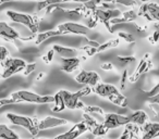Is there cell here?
Here are the masks:
<instances>
[{
    "instance_id": "28",
    "label": "cell",
    "mask_w": 159,
    "mask_h": 139,
    "mask_svg": "<svg viewBox=\"0 0 159 139\" xmlns=\"http://www.w3.org/2000/svg\"><path fill=\"white\" fill-rule=\"evenodd\" d=\"M125 127H128L129 129L132 132L133 137L135 139H141V134H142V128L139 125H136V124H132V123H129L125 125Z\"/></svg>"
},
{
    "instance_id": "49",
    "label": "cell",
    "mask_w": 159,
    "mask_h": 139,
    "mask_svg": "<svg viewBox=\"0 0 159 139\" xmlns=\"http://www.w3.org/2000/svg\"><path fill=\"white\" fill-rule=\"evenodd\" d=\"M139 1H142V2H148L150 0H139Z\"/></svg>"
},
{
    "instance_id": "31",
    "label": "cell",
    "mask_w": 159,
    "mask_h": 139,
    "mask_svg": "<svg viewBox=\"0 0 159 139\" xmlns=\"http://www.w3.org/2000/svg\"><path fill=\"white\" fill-rule=\"evenodd\" d=\"M118 37L122 38L124 41L129 42V44L134 42V38H133V36L130 35V34H128V33H125V32H119V33H118Z\"/></svg>"
},
{
    "instance_id": "20",
    "label": "cell",
    "mask_w": 159,
    "mask_h": 139,
    "mask_svg": "<svg viewBox=\"0 0 159 139\" xmlns=\"http://www.w3.org/2000/svg\"><path fill=\"white\" fill-rule=\"evenodd\" d=\"M57 36H61V33H60L58 29H53V31H47V32H44V33H39V34L36 35L35 44H36V46H39V45L43 44L45 40L49 39V38H52V37H57Z\"/></svg>"
},
{
    "instance_id": "23",
    "label": "cell",
    "mask_w": 159,
    "mask_h": 139,
    "mask_svg": "<svg viewBox=\"0 0 159 139\" xmlns=\"http://www.w3.org/2000/svg\"><path fill=\"white\" fill-rule=\"evenodd\" d=\"M66 108L64 106V101L62 99V96L60 95V93H57L55 96H53V106L51 108V110L53 112H61L63 111Z\"/></svg>"
},
{
    "instance_id": "27",
    "label": "cell",
    "mask_w": 159,
    "mask_h": 139,
    "mask_svg": "<svg viewBox=\"0 0 159 139\" xmlns=\"http://www.w3.org/2000/svg\"><path fill=\"white\" fill-rule=\"evenodd\" d=\"M108 128L105 126V124L102 123V124H99L98 123L97 125L95 126V127L93 128V129L91 130V132L94 135V136H97V137H99V136H104V135H106L107 132H108Z\"/></svg>"
},
{
    "instance_id": "17",
    "label": "cell",
    "mask_w": 159,
    "mask_h": 139,
    "mask_svg": "<svg viewBox=\"0 0 159 139\" xmlns=\"http://www.w3.org/2000/svg\"><path fill=\"white\" fill-rule=\"evenodd\" d=\"M139 18V14L134 11V10H129V11H125L121 14L118 18H115L110 21L111 25L115 24H121V23H129V22H133L136 19Z\"/></svg>"
},
{
    "instance_id": "22",
    "label": "cell",
    "mask_w": 159,
    "mask_h": 139,
    "mask_svg": "<svg viewBox=\"0 0 159 139\" xmlns=\"http://www.w3.org/2000/svg\"><path fill=\"white\" fill-rule=\"evenodd\" d=\"M0 139H20V137L7 125H0Z\"/></svg>"
},
{
    "instance_id": "25",
    "label": "cell",
    "mask_w": 159,
    "mask_h": 139,
    "mask_svg": "<svg viewBox=\"0 0 159 139\" xmlns=\"http://www.w3.org/2000/svg\"><path fill=\"white\" fill-rule=\"evenodd\" d=\"M56 3H64L61 0H39L37 2V11H43V10H47L50 6L56 5Z\"/></svg>"
},
{
    "instance_id": "6",
    "label": "cell",
    "mask_w": 159,
    "mask_h": 139,
    "mask_svg": "<svg viewBox=\"0 0 159 139\" xmlns=\"http://www.w3.org/2000/svg\"><path fill=\"white\" fill-rule=\"evenodd\" d=\"M93 13L96 15L98 22L102 23L106 26L109 33H113V28L112 25L110 24V21L122 14L121 11H119L117 9H107V8L106 9L105 8H97V10L95 12H93Z\"/></svg>"
},
{
    "instance_id": "50",
    "label": "cell",
    "mask_w": 159,
    "mask_h": 139,
    "mask_svg": "<svg viewBox=\"0 0 159 139\" xmlns=\"http://www.w3.org/2000/svg\"><path fill=\"white\" fill-rule=\"evenodd\" d=\"M36 139H46V138H36Z\"/></svg>"
},
{
    "instance_id": "30",
    "label": "cell",
    "mask_w": 159,
    "mask_h": 139,
    "mask_svg": "<svg viewBox=\"0 0 159 139\" xmlns=\"http://www.w3.org/2000/svg\"><path fill=\"white\" fill-rule=\"evenodd\" d=\"M83 110H84V112L89 113V114H91V113H94V114H99V115H102V116H106V113H105L104 110H102V108H99V106H85Z\"/></svg>"
},
{
    "instance_id": "39",
    "label": "cell",
    "mask_w": 159,
    "mask_h": 139,
    "mask_svg": "<svg viewBox=\"0 0 159 139\" xmlns=\"http://www.w3.org/2000/svg\"><path fill=\"white\" fill-rule=\"evenodd\" d=\"M35 70H36V63H30V64H27L26 67H25V70H24V75L25 76L30 75V74L33 73V72L35 71Z\"/></svg>"
},
{
    "instance_id": "2",
    "label": "cell",
    "mask_w": 159,
    "mask_h": 139,
    "mask_svg": "<svg viewBox=\"0 0 159 139\" xmlns=\"http://www.w3.org/2000/svg\"><path fill=\"white\" fill-rule=\"evenodd\" d=\"M11 98L19 102H30V103H52L53 96H42L38 93H34L27 90H19L11 95Z\"/></svg>"
},
{
    "instance_id": "19",
    "label": "cell",
    "mask_w": 159,
    "mask_h": 139,
    "mask_svg": "<svg viewBox=\"0 0 159 139\" xmlns=\"http://www.w3.org/2000/svg\"><path fill=\"white\" fill-rule=\"evenodd\" d=\"M148 121V115L146 114L145 111L143 110H137L130 116V123L136 124V125H145Z\"/></svg>"
},
{
    "instance_id": "24",
    "label": "cell",
    "mask_w": 159,
    "mask_h": 139,
    "mask_svg": "<svg viewBox=\"0 0 159 139\" xmlns=\"http://www.w3.org/2000/svg\"><path fill=\"white\" fill-rule=\"evenodd\" d=\"M120 44V38H113V39H110L108 40L107 42L105 44H100V46L97 48V53L99 52H104L105 50H108V49H112V48H116L118 47Z\"/></svg>"
},
{
    "instance_id": "46",
    "label": "cell",
    "mask_w": 159,
    "mask_h": 139,
    "mask_svg": "<svg viewBox=\"0 0 159 139\" xmlns=\"http://www.w3.org/2000/svg\"><path fill=\"white\" fill-rule=\"evenodd\" d=\"M62 2H68V1H73V2H85L87 0H61Z\"/></svg>"
},
{
    "instance_id": "18",
    "label": "cell",
    "mask_w": 159,
    "mask_h": 139,
    "mask_svg": "<svg viewBox=\"0 0 159 139\" xmlns=\"http://www.w3.org/2000/svg\"><path fill=\"white\" fill-rule=\"evenodd\" d=\"M81 64L79 58H62V71L66 73H72L74 70H76Z\"/></svg>"
},
{
    "instance_id": "44",
    "label": "cell",
    "mask_w": 159,
    "mask_h": 139,
    "mask_svg": "<svg viewBox=\"0 0 159 139\" xmlns=\"http://www.w3.org/2000/svg\"><path fill=\"white\" fill-rule=\"evenodd\" d=\"M147 101L150 102V103H154V104H159V93L152 96V97H148Z\"/></svg>"
},
{
    "instance_id": "10",
    "label": "cell",
    "mask_w": 159,
    "mask_h": 139,
    "mask_svg": "<svg viewBox=\"0 0 159 139\" xmlns=\"http://www.w3.org/2000/svg\"><path fill=\"white\" fill-rule=\"evenodd\" d=\"M130 123V117L125 115L117 114V113H108L105 117V126L108 129L112 128H118L120 126H125L126 124Z\"/></svg>"
},
{
    "instance_id": "1",
    "label": "cell",
    "mask_w": 159,
    "mask_h": 139,
    "mask_svg": "<svg viewBox=\"0 0 159 139\" xmlns=\"http://www.w3.org/2000/svg\"><path fill=\"white\" fill-rule=\"evenodd\" d=\"M92 87L87 86L82 88L81 90L76 91V93H70L66 90H60V95L62 96V99L64 101V106L66 109L70 110H80V109H84V103L82 101H80V98L84 97V96H89L92 93Z\"/></svg>"
},
{
    "instance_id": "13",
    "label": "cell",
    "mask_w": 159,
    "mask_h": 139,
    "mask_svg": "<svg viewBox=\"0 0 159 139\" xmlns=\"http://www.w3.org/2000/svg\"><path fill=\"white\" fill-rule=\"evenodd\" d=\"M89 128H87V125L85 124V122H81V123H77L71 128L70 130L66 132L64 134L59 135L57 136L55 139H76L77 137H80L81 135H83L85 132H87Z\"/></svg>"
},
{
    "instance_id": "12",
    "label": "cell",
    "mask_w": 159,
    "mask_h": 139,
    "mask_svg": "<svg viewBox=\"0 0 159 139\" xmlns=\"http://www.w3.org/2000/svg\"><path fill=\"white\" fill-rule=\"evenodd\" d=\"M93 91L95 93H97L98 96L106 99L110 100L111 98H113L116 95L120 93V91L117 89V87H115L113 85L110 84H104V83H99L94 87Z\"/></svg>"
},
{
    "instance_id": "33",
    "label": "cell",
    "mask_w": 159,
    "mask_h": 139,
    "mask_svg": "<svg viewBox=\"0 0 159 139\" xmlns=\"http://www.w3.org/2000/svg\"><path fill=\"white\" fill-rule=\"evenodd\" d=\"M97 23H98V20H97V18H96V15L94 13H92L91 15H89V22H87V27H89V29L94 28V27H96Z\"/></svg>"
},
{
    "instance_id": "8",
    "label": "cell",
    "mask_w": 159,
    "mask_h": 139,
    "mask_svg": "<svg viewBox=\"0 0 159 139\" xmlns=\"http://www.w3.org/2000/svg\"><path fill=\"white\" fill-rule=\"evenodd\" d=\"M75 82L79 83L81 85H86L92 88L96 86L97 84L100 83V76L96 72L93 71H81L76 76L74 77Z\"/></svg>"
},
{
    "instance_id": "32",
    "label": "cell",
    "mask_w": 159,
    "mask_h": 139,
    "mask_svg": "<svg viewBox=\"0 0 159 139\" xmlns=\"http://www.w3.org/2000/svg\"><path fill=\"white\" fill-rule=\"evenodd\" d=\"M126 80H129V75H128V70H124L123 73H122L121 80H120V90H124L125 89V85H126Z\"/></svg>"
},
{
    "instance_id": "5",
    "label": "cell",
    "mask_w": 159,
    "mask_h": 139,
    "mask_svg": "<svg viewBox=\"0 0 159 139\" xmlns=\"http://www.w3.org/2000/svg\"><path fill=\"white\" fill-rule=\"evenodd\" d=\"M7 119L11 122L12 124L18 126H22L25 129H27L33 136H36L38 134V119H31L27 116H22V115L13 114V113H7Z\"/></svg>"
},
{
    "instance_id": "7",
    "label": "cell",
    "mask_w": 159,
    "mask_h": 139,
    "mask_svg": "<svg viewBox=\"0 0 159 139\" xmlns=\"http://www.w3.org/2000/svg\"><path fill=\"white\" fill-rule=\"evenodd\" d=\"M58 31L61 33L62 35L66 34H75V35H82V36H87L89 33V28L87 26H84L82 24L75 22H66L62 23V24L58 25Z\"/></svg>"
},
{
    "instance_id": "34",
    "label": "cell",
    "mask_w": 159,
    "mask_h": 139,
    "mask_svg": "<svg viewBox=\"0 0 159 139\" xmlns=\"http://www.w3.org/2000/svg\"><path fill=\"white\" fill-rule=\"evenodd\" d=\"M81 50H84L85 52L89 54V57H92V55H94L95 53H97V48L89 46V45H86V46L82 47V48H81Z\"/></svg>"
},
{
    "instance_id": "47",
    "label": "cell",
    "mask_w": 159,
    "mask_h": 139,
    "mask_svg": "<svg viewBox=\"0 0 159 139\" xmlns=\"http://www.w3.org/2000/svg\"><path fill=\"white\" fill-rule=\"evenodd\" d=\"M13 1H16V0H0V5L7 3V2H13Z\"/></svg>"
},
{
    "instance_id": "26",
    "label": "cell",
    "mask_w": 159,
    "mask_h": 139,
    "mask_svg": "<svg viewBox=\"0 0 159 139\" xmlns=\"http://www.w3.org/2000/svg\"><path fill=\"white\" fill-rule=\"evenodd\" d=\"M116 61L118 62V64L120 66L125 67V66L134 63L136 61V59L134 57H120V55H118V57H116Z\"/></svg>"
},
{
    "instance_id": "45",
    "label": "cell",
    "mask_w": 159,
    "mask_h": 139,
    "mask_svg": "<svg viewBox=\"0 0 159 139\" xmlns=\"http://www.w3.org/2000/svg\"><path fill=\"white\" fill-rule=\"evenodd\" d=\"M97 1L98 5L100 3H116L117 2V0H96Z\"/></svg>"
},
{
    "instance_id": "48",
    "label": "cell",
    "mask_w": 159,
    "mask_h": 139,
    "mask_svg": "<svg viewBox=\"0 0 159 139\" xmlns=\"http://www.w3.org/2000/svg\"><path fill=\"white\" fill-rule=\"evenodd\" d=\"M45 75H46V74H45L44 72H42V73H39V75L37 76V78H36V80H42V77H44Z\"/></svg>"
},
{
    "instance_id": "21",
    "label": "cell",
    "mask_w": 159,
    "mask_h": 139,
    "mask_svg": "<svg viewBox=\"0 0 159 139\" xmlns=\"http://www.w3.org/2000/svg\"><path fill=\"white\" fill-rule=\"evenodd\" d=\"M52 49L55 50V52L58 53L61 58H73L76 54V50H75V49L68 48V47H62V46L55 45V46L52 47Z\"/></svg>"
},
{
    "instance_id": "51",
    "label": "cell",
    "mask_w": 159,
    "mask_h": 139,
    "mask_svg": "<svg viewBox=\"0 0 159 139\" xmlns=\"http://www.w3.org/2000/svg\"><path fill=\"white\" fill-rule=\"evenodd\" d=\"M1 65H2V64H0V66H1ZM0 73H1V72H0Z\"/></svg>"
},
{
    "instance_id": "14",
    "label": "cell",
    "mask_w": 159,
    "mask_h": 139,
    "mask_svg": "<svg viewBox=\"0 0 159 139\" xmlns=\"http://www.w3.org/2000/svg\"><path fill=\"white\" fill-rule=\"evenodd\" d=\"M68 124V121L63 119H59V117H53V116H47L45 119L38 121V130H44L48 129V128L58 127V126H62Z\"/></svg>"
},
{
    "instance_id": "29",
    "label": "cell",
    "mask_w": 159,
    "mask_h": 139,
    "mask_svg": "<svg viewBox=\"0 0 159 139\" xmlns=\"http://www.w3.org/2000/svg\"><path fill=\"white\" fill-rule=\"evenodd\" d=\"M82 117H83V119H84L85 124L87 125V128H89V132H91V130L93 129V128L95 127V126L98 124L97 122H96V119H93V117H92L91 115H89V113H86V112L83 113Z\"/></svg>"
},
{
    "instance_id": "52",
    "label": "cell",
    "mask_w": 159,
    "mask_h": 139,
    "mask_svg": "<svg viewBox=\"0 0 159 139\" xmlns=\"http://www.w3.org/2000/svg\"><path fill=\"white\" fill-rule=\"evenodd\" d=\"M16 1H18V0H16ZM37 1H39V0H37Z\"/></svg>"
},
{
    "instance_id": "9",
    "label": "cell",
    "mask_w": 159,
    "mask_h": 139,
    "mask_svg": "<svg viewBox=\"0 0 159 139\" xmlns=\"http://www.w3.org/2000/svg\"><path fill=\"white\" fill-rule=\"evenodd\" d=\"M152 67H154V64H152V62L150 61L149 54H148V53H146V54L143 57V59L141 60V62L139 63L136 70L133 72L132 75L129 76V82H131V83L137 82V80H139V78L141 77L142 74L147 73V72L150 71Z\"/></svg>"
},
{
    "instance_id": "15",
    "label": "cell",
    "mask_w": 159,
    "mask_h": 139,
    "mask_svg": "<svg viewBox=\"0 0 159 139\" xmlns=\"http://www.w3.org/2000/svg\"><path fill=\"white\" fill-rule=\"evenodd\" d=\"M21 36L18 32H16L11 26L6 22H0V38L7 40V41H16L20 40Z\"/></svg>"
},
{
    "instance_id": "40",
    "label": "cell",
    "mask_w": 159,
    "mask_h": 139,
    "mask_svg": "<svg viewBox=\"0 0 159 139\" xmlns=\"http://www.w3.org/2000/svg\"><path fill=\"white\" fill-rule=\"evenodd\" d=\"M119 139H134V137H133V134L132 132H131L130 129H129L128 127H125V129H124L123 134L120 136Z\"/></svg>"
},
{
    "instance_id": "38",
    "label": "cell",
    "mask_w": 159,
    "mask_h": 139,
    "mask_svg": "<svg viewBox=\"0 0 159 139\" xmlns=\"http://www.w3.org/2000/svg\"><path fill=\"white\" fill-rule=\"evenodd\" d=\"M9 55V51L6 47L0 46V62H3Z\"/></svg>"
},
{
    "instance_id": "43",
    "label": "cell",
    "mask_w": 159,
    "mask_h": 139,
    "mask_svg": "<svg viewBox=\"0 0 159 139\" xmlns=\"http://www.w3.org/2000/svg\"><path fill=\"white\" fill-rule=\"evenodd\" d=\"M100 67H102V70H104V71H112L113 68H115V65H113L112 63H110V62H107V63L102 64Z\"/></svg>"
},
{
    "instance_id": "36",
    "label": "cell",
    "mask_w": 159,
    "mask_h": 139,
    "mask_svg": "<svg viewBox=\"0 0 159 139\" xmlns=\"http://www.w3.org/2000/svg\"><path fill=\"white\" fill-rule=\"evenodd\" d=\"M148 41L152 45H155V44H157V42H159V27L154 32V34H152L150 37H148Z\"/></svg>"
},
{
    "instance_id": "11",
    "label": "cell",
    "mask_w": 159,
    "mask_h": 139,
    "mask_svg": "<svg viewBox=\"0 0 159 139\" xmlns=\"http://www.w3.org/2000/svg\"><path fill=\"white\" fill-rule=\"evenodd\" d=\"M139 15L145 18L148 21L159 22V6L156 3H145L139 10Z\"/></svg>"
},
{
    "instance_id": "37",
    "label": "cell",
    "mask_w": 159,
    "mask_h": 139,
    "mask_svg": "<svg viewBox=\"0 0 159 139\" xmlns=\"http://www.w3.org/2000/svg\"><path fill=\"white\" fill-rule=\"evenodd\" d=\"M55 50L53 49H50V50L48 51V52L46 53V55H44L43 57V60H44V62L45 63H50V61H52V59H53V55H55Z\"/></svg>"
},
{
    "instance_id": "4",
    "label": "cell",
    "mask_w": 159,
    "mask_h": 139,
    "mask_svg": "<svg viewBox=\"0 0 159 139\" xmlns=\"http://www.w3.org/2000/svg\"><path fill=\"white\" fill-rule=\"evenodd\" d=\"M3 70L0 74L1 78H9L11 76H13L14 74L20 73L21 71H24L27 64L25 63L24 60L22 59H16V58H9L3 61L2 63Z\"/></svg>"
},
{
    "instance_id": "35",
    "label": "cell",
    "mask_w": 159,
    "mask_h": 139,
    "mask_svg": "<svg viewBox=\"0 0 159 139\" xmlns=\"http://www.w3.org/2000/svg\"><path fill=\"white\" fill-rule=\"evenodd\" d=\"M116 3H119L124 7H134V6H136L137 1L136 0H117Z\"/></svg>"
},
{
    "instance_id": "16",
    "label": "cell",
    "mask_w": 159,
    "mask_h": 139,
    "mask_svg": "<svg viewBox=\"0 0 159 139\" xmlns=\"http://www.w3.org/2000/svg\"><path fill=\"white\" fill-rule=\"evenodd\" d=\"M141 139H155L159 137V123H146Z\"/></svg>"
},
{
    "instance_id": "41",
    "label": "cell",
    "mask_w": 159,
    "mask_h": 139,
    "mask_svg": "<svg viewBox=\"0 0 159 139\" xmlns=\"http://www.w3.org/2000/svg\"><path fill=\"white\" fill-rule=\"evenodd\" d=\"M16 103V101H14L12 98H10V99H1L0 100V108H2V106H9V104H13Z\"/></svg>"
},
{
    "instance_id": "42",
    "label": "cell",
    "mask_w": 159,
    "mask_h": 139,
    "mask_svg": "<svg viewBox=\"0 0 159 139\" xmlns=\"http://www.w3.org/2000/svg\"><path fill=\"white\" fill-rule=\"evenodd\" d=\"M157 93H159V83H158V84H156L154 87H152V90L148 91L147 96H148V97H152V96L157 95Z\"/></svg>"
},
{
    "instance_id": "3",
    "label": "cell",
    "mask_w": 159,
    "mask_h": 139,
    "mask_svg": "<svg viewBox=\"0 0 159 139\" xmlns=\"http://www.w3.org/2000/svg\"><path fill=\"white\" fill-rule=\"evenodd\" d=\"M7 15L13 22L26 26L33 34H36L38 32V28H39V19H38V16L16 11H8Z\"/></svg>"
}]
</instances>
